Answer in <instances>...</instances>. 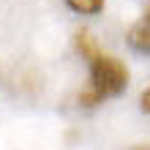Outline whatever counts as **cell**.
<instances>
[{
	"label": "cell",
	"mask_w": 150,
	"mask_h": 150,
	"mask_svg": "<svg viewBox=\"0 0 150 150\" xmlns=\"http://www.w3.org/2000/svg\"><path fill=\"white\" fill-rule=\"evenodd\" d=\"M128 44H131V49L142 52V55H150V8H145V14L131 25Z\"/></svg>",
	"instance_id": "cell-2"
},
{
	"label": "cell",
	"mask_w": 150,
	"mask_h": 150,
	"mask_svg": "<svg viewBox=\"0 0 150 150\" xmlns=\"http://www.w3.org/2000/svg\"><path fill=\"white\" fill-rule=\"evenodd\" d=\"M139 107H142V112H147V115H150V87L142 93V98H139Z\"/></svg>",
	"instance_id": "cell-5"
},
{
	"label": "cell",
	"mask_w": 150,
	"mask_h": 150,
	"mask_svg": "<svg viewBox=\"0 0 150 150\" xmlns=\"http://www.w3.org/2000/svg\"><path fill=\"white\" fill-rule=\"evenodd\" d=\"M74 44H76L79 55H82V57H87L90 63H93L96 57H101V55H104V52L98 49V44H96V38H93V33H90V30H76Z\"/></svg>",
	"instance_id": "cell-3"
},
{
	"label": "cell",
	"mask_w": 150,
	"mask_h": 150,
	"mask_svg": "<svg viewBox=\"0 0 150 150\" xmlns=\"http://www.w3.org/2000/svg\"><path fill=\"white\" fill-rule=\"evenodd\" d=\"M139 150H150V145H147V147H139Z\"/></svg>",
	"instance_id": "cell-6"
},
{
	"label": "cell",
	"mask_w": 150,
	"mask_h": 150,
	"mask_svg": "<svg viewBox=\"0 0 150 150\" xmlns=\"http://www.w3.org/2000/svg\"><path fill=\"white\" fill-rule=\"evenodd\" d=\"M66 3H68V8H74L76 14H85V16L104 11V0H66Z\"/></svg>",
	"instance_id": "cell-4"
},
{
	"label": "cell",
	"mask_w": 150,
	"mask_h": 150,
	"mask_svg": "<svg viewBox=\"0 0 150 150\" xmlns=\"http://www.w3.org/2000/svg\"><path fill=\"white\" fill-rule=\"evenodd\" d=\"M90 90L98 96V98H112V96H120L128 87V68L123 60L112 57V55H101L90 63Z\"/></svg>",
	"instance_id": "cell-1"
}]
</instances>
